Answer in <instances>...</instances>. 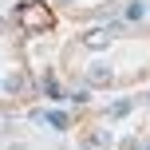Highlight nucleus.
Here are the masks:
<instances>
[{"label":"nucleus","instance_id":"nucleus-1","mask_svg":"<svg viewBox=\"0 0 150 150\" xmlns=\"http://www.w3.org/2000/svg\"><path fill=\"white\" fill-rule=\"evenodd\" d=\"M122 32V24H107V28H91L87 36H83V47L87 52H103V47H111V40Z\"/></svg>","mask_w":150,"mask_h":150},{"label":"nucleus","instance_id":"nucleus-2","mask_svg":"<svg viewBox=\"0 0 150 150\" xmlns=\"http://www.w3.org/2000/svg\"><path fill=\"white\" fill-rule=\"evenodd\" d=\"M79 146H83V150H115V142H111L107 130H83Z\"/></svg>","mask_w":150,"mask_h":150},{"label":"nucleus","instance_id":"nucleus-3","mask_svg":"<svg viewBox=\"0 0 150 150\" xmlns=\"http://www.w3.org/2000/svg\"><path fill=\"white\" fill-rule=\"evenodd\" d=\"M111 79H115V71L107 67V63H91L87 75H83V83H87V87H107Z\"/></svg>","mask_w":150,"mask_h":150},{"label":"nucleus","instance_id":"nucleus-4","mask_svg":"<svg viewBox=\"0 0 150 150\" xmlns=\"http://www.w3.org/2000/svg\"><path fill=\"white\" fill-rule=\"evenodd\" d=\"M32 119H36V122H47V127H55V130H67L71 127V119L63 111H32Z\"/></svg>","mask_w":150,"mask_h":150},{"label":"nucleus","instance_id":"nucleus-5","mask_svg":"<svg viewBox=\"0 0 150 150\" xmlns=\"http://www.w3.org/2000/svg\"><path fill=\"white\" fill-rule=\"evenodd\" d=\"M130 111H134V99H115L103 107V119H127Z\"/></svg>","mask_w":150,"mask_h":150},{"label":"nucleus","instance_id":"nucleus-6","mask_svg":"<svg viewBox=\"0 0 150 150\" xmlns=\"http://www.w3.org/2000/svg\"><path fill=\"white\" fill-rule=\"evenodd\" d=\"M20 20H28V24H36V28H47L52 24V12H44V8H20Z\"/></svg>","mask_w":150,"mask_h":150},{"label":"nucleus","instance_id":"nucleus-7","mask_svg":"<svg viewBox=\"0 0 150 150\" xmlns=\"http://www.w3.org/2000/svg\"><path fill=\"white\" fill-rule=\"evenodd\" d=\"M24 87H28V79H24V71H12V75L4 79V91H8V95H24Z\"/></svg>","mask_w":150,"mask_h":150},{"label":"nucleus","instance_id":"nucleus-8","mask_svg":"<svg viewBox=\"0 0 150 150\" xmlns=\"http://www.w3.org/2000/svg\"><path fill=\"white\" fill-rule=\"evenodd\" d=\"M40 91H44L47 99H63V87L55 83V75H44V79H40Z\"/></svg>","mask_w":150,"mask_h":150},{"label":"nucleus","instance_id":"nucleus-9","mask_svg":"<svg viewBox=\"0 0 150 150\" xmlns=\"http://www.w3.org/2000/svg\"><path fill=\"white\" fill-rule=\"evenodd\" d=\"M63 99H71V103H91V87H87V83H79V87H75V91H67V95H63Z\"/></svg>","mask_w":150,"mask_h":150},{"label":"nucleus","instance_id":"nucleus-10","mask_svg":"<svg viewBox=\"0 0 150 150\" xmlns=\"http://www.w3.org/2000/svg\"><path fill=\"white\" fill-rule=\"evenodd\" d=\"M146 16V4H127V20H142Z\"/></svg>","mask_w":150,"mask_h":150},{"label":"nucleus","instance_id":"nucleus-11","mask_svg":"<svg viewBox=\"0 0 150 150\" xmlns=\"http://www.w3.org/2000/svg\"><path fill=\"white\" fill-rule=\"evenodd\" d=\"M8 150H28V146H24V142H8Z\"/></svg>","mask_w":150,"mask_h":150},{"label":"nucleus","instance_id":"nucleus-12","mask_svg":"<svg viewBox=\"0 0 150 150\" xmlns=\"http://www.w3.org/2000/svg\"><path fill=\"white\" fill-rule=\"evenodd\" d=\"M146 107H150V91H146Z\"/></svg>","mask_w":150,"mask_h":150},{"label":"nucleus","instance_id":"nucleus-13","mask_svg":"<svg viewBox=\"0 0 150 150\" xmlns=\"http://www.w3.org/2000/svg\"><path fill=\"white\" fill-rule=\"evenodd\" d=\"M59 4H71V0H59Z\"/></svg>","mask_w":150,"mask_h":150}]
</instances>
